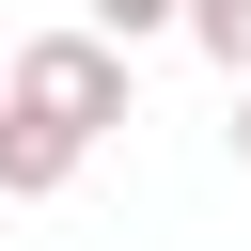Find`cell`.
Segmentation results:
<instances>
[{"label":"cell","mask_w":251,"mask_h":251,"mask_svg":"<svg viewBox=\"0 0 251 251\" xmlns=\"http://www.w3.org/2000/svg\"><path fill=\"white\" fill-rule=\"evenodd\" d=\"M126 110H141L126 47H94V31H31V47H0V204L78 188V157H94Z\"/></svg>","instance_id":"cell-1"},{"label":"cell","mask_w":251,"mask_h":251,"mask_svg":"<svg viewBox=\"0 0 251 251\" xmlns=\"http://www.w3.org/2000/svg\"><path fill=\"white\" fill-rule=\"evenodd\" d=\"M173 31H188V47H204V63H220V78H235V94H251V0H188V16H173Z\"/></svg>","instance_id":"cell-2"},{"label":"cell","mask_w":251,"mask_h":251,"mask_svg":"<svg viewBox=\"0 0 251 251\" xmlns=\"http://www.w3.org/2000/svg\"><path fill=\"white\" fill-rule=\"evenodd\" d=\"M173 16H188V0H78V31H94V47H141V31H173Z\"/></svg>","instance_id":"cell-3"},{"label":"cell","mask_w":251,"mask_h":251,"mask_svg":"<svg viewBox=\"0 0 251 251\" xmlns=\"http://www.w3.org/2000/svg\"><path fill=\"white\" fill-rule=\"evenodd\" d=\"M235 157H251V94H235Z\"/></svg>","instance_id":"cell-4"}]
</instances>
